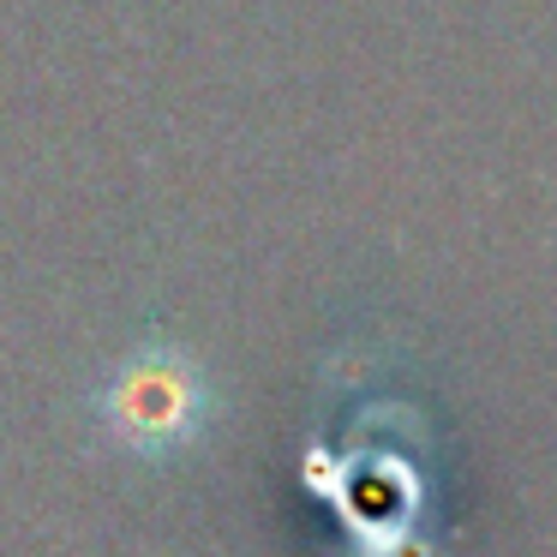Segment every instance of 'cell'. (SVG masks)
Masks as SVG:
<instances>
[{"label": "cell", "instance_id": "cell-1", "mask_svg": "<svg viewBox=\"0 0 557 557\" xmlns=\"http://www.w3.org/2000/svg\"><path fill=\"white\" fill-rule=\"evenodd\" d=\"M205 413V389H198V372L174 354H145L133 360L109 389V420L126 444L138 449H169L186 444Z\"/></svg>", "mask_w": 557, "mask_h": 557}]
</instances>
